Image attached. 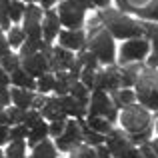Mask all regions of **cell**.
Returning <instances> with one entry per match:
<instances>
[{
    "instance_id": "f6af8a7d",
    "label": "cell",
    "mask_w": 158,
    "mask_h": 158,
    "mask_svg": "<svg viewBox=\"0 0 158 158\" xmlns=\"http://www.w3.org/2000/svg\"><path fill=\"white\" fill-rule=\"evenodd\" d=\"M64 2H68V4H72L74 8H78V10H82L84 12L86 8L90 6V0H64Z\"/></svg>"
},
{
    "instance_id": "8fae6325",
    "label": "cell",
    "mask_w": 158,
    "mask_h": 158,
    "mask_svg": "<svg viewBox=\"0 0 158 158\" xmlns=\"http://www.w3.org/2000/svg\"><path fill=\"white\" fill-rule=\"evenodd\" d=\"M50 60V68L58 70V72H68L74 64H76V58L72 56V52L66 50V48H54Z\"/></svg>"
},
{
    "instance_id": "bcb514c9",
    "label": "cell",
    "mask_w": 158,
    "mask_h": 158,
    "mask_svg": "<svg viewBox=\"0 0 158 158\" xmlns=\"http://www.w3.org/2000/svg\"><path fill=\"white\" fill-rule=\"evenodd\" d=\"M96 158H112V152L108 150V146L100 144V146H96Z\"/></svg>"
},
{
    "instance_id": "7dc6e473",
    "label": "cell",
    "mask_w": 158,
    "mask_h": 158,
    "mask_svg": "<svg viewBox=\"0 0 158 158\" xmlns=\"http://www.w3.org/2000/svg\"><path fill=\"white\" fill-rule=\"evenodd\" d=\"M8 140H10V128L8 126H0V146L6 144Z\"/></svg>"
},
{
    "instance_id": "f1b7e54d",
    "label": "cell",
    "mask_w": 158,
    "mask_h": 158,
    "mask_svg": "<svg viewBox=\"0 0 158 158\" xmlns=\"http://www.w3.org/2000/svg\"><path fill=\"white\" fill-rule=\"evenodd\" d=\"M54 86H56V78L52 76V74H44V76L38 78V86H36V90H38L40 94H46V92H54Z\"/></svg>"
},
{
    "instance_id": "2e32d148",
    "label": "cell",
    "mask_w": 158,
    "mask_h": 158,
    "mask_svg": "<svg viewBox=\"0 0 158 158\" xmlns=\"http://www.w3.org/2000/svg\"><path fill=\"white\" fill-rule=\"evenodd\" d=\"M60 44L66 50H82V46H84V32L82 30H62Z\"/></svg>"
},
{
    "instance_id": "ffe728a7",
    "label": "cell",
    "mask_w": 158,
    "mask_h": 158,
    "mask_svg": "<svg viewBox=\"0 0 158 158\" xmlns=\"http://www.w3.org/2000/svg\"><path fill=\"white\" fill-rule=\"evenodd\" d=\"M48 134H50V124L42 122V124H38V126H36V128H32V130L28 132L26 144H28V146H32V148H34L36 144L44 142V140H46V136H48Z\"/></svg>"
},
{
    "instance_id": "4fadbf2b",
    "label": "cell",
    "mask_w": 158,
    "mask_h": 158,
    "mask_svg": "<svg viewBox=\"0 0 158 158\" xmlns=\"http://www.w3.org/2000/svg\"><path fill=\"white\" fill-rule=\"evenodd\" d=\"M118 86H120V72L116 68H106L102 72H98L94 90H118Z\"/></svg>"
},
{
    "instance_id": "277c9868",
    "label": "cell",
    "mask_w": 158,
    "mask_h": 158,
    "mask_svg": "<svg viewBox=\"0 0 158 158\" xmlns=\"http://www.w3.org/2000/svg\"><path fill=\"white\" fill-rule=\"evenodd\" d=\"M88 116H102L108 122H114L116 120V116H118L116 106L106 96L104 90H94L92 92V98H90V104H88Z\"/></svg>"
},
{
    "instance_id": "7402d4cb",
    "label": "cell",
    "mask_w": 158,
    "mask_h": 158,
    "mask_svg": "<svg viewBox=\"0 0 158 158\" xmlns=\"http://www.w3.org/2000/svg\"><path fill=\"white\" fill-rule=\"evenodd\" d=\"M86 124H88L94 132H98V134H102V136L112 132L110 122H108L106 118H102V116H88V118H86Z\"/></svg>"
},
{
    "instance_id": "681fc988",
    "label": "cell",
    "mask_w": 158,
    "mask_h": 158,
    "mask_svg": "<svg viewBox=\"0 0 158 158\" xmlns=\"http://www.w3.org/2000/svg\"><path fill=\"white\" fill-rule=\"evenodd\" d=\"M8 82H10V76H8V72L0 66V86H6Z\"/></svg>"
},
{
    "instance_id": "83f0119b",
    "label": "cell",
    "mask_w": 158,
    "mask_h": 158,
    "mask_svg": "<svg viewBox=\"0 0 158 158\" xmlns=\"http://www.w3.org/2000/svg\"><path fill=\"white\" fill-rule=\"evenodd\" d=\"M6 158H26V140H18V142L8 144Z\"/></svg>"
},
{
    "instance_id": "d6986e66",
    "label": "cell",
    "mask_w": 158,
    "mask_h": 158,
    "mask_svg": "<svg viewBox=\"0 0 158 158\" xmlns=\"http://www.w3.org/2000/svg\"><path fill=\"white\" fill-rule=\"evenodd\" d=\"M10 80H12V84H14L16 88H24V90H34L36 86H38V82H36L30 74L24 72L22 68H18L16 72H12L10 74Z\"/></svg>"
},
{
    "instance_id": "74e56055",
    "label": "cell",
    "mask_w": 158,
    "mask_h": 158,
    "mask_svg": "<svg viewBox=\"0 0 158 158\" xmlns=\"http://www.w3.org/2000/svg\"><path fill=\"white\" fill-rule=\"evenodd\" d=\"M8 8H10V0H0V26L2 28H8V24H10Z\"/></svg>"
},
{
    "instance_id": "f35d334b",
    "label": "cell",
    "mask_w": 158,
    "mask_h": 158,
    "mask_svg": "<svg viewBox=\"0 0 158 158\" xmlns=\"http://www.w3.org/2000/svg\"><path fill=\"white\" fill-rule=\"evenodd\" d=\"M66 130V120H58V122H50V136L60 138Z\"/></svg>"
},
{
    "instance_id": "ba28073f",
    "label": "cell",
    "mask_w": 158,
    "mask_h": 158,
    "mask_svg": "<svg viewBox=\"0 0 158 158\" xmlns=\"http://www.w3.org/2000/svg\"><path fill=\"white\" fill-rule=\"evenodd\" d=\"M146 54H148V42L146 40H140V38L128 40V42L122 46V50H120V64L142 60Z\"/></svg>"
},
{
    "instance_id": "11a10c76",
    "label": "cell",
    "mask_w": 158,
    "mask_h": 158,
    "mask_svg": "<svg viewBox=\"0 0 158 158\" xmlns=\"http://www.w3.org/2000/svg\"><path fill=\"white\" fill-rule=\"evenodd\" d=\"M124 2L132 4V6H136V4H146V2H152V0H124Z\"/></svg>"
},
{
    "instance_id": "d4e9b609",
    "label": "cell",
    "mask_w": 158,
    "mask_h": 158,
    "mask_svg": "<svg viewBox=\"0 0 158 158\" xmlns=\"http://www.w3.org/2000/svg\"><path fill=\"white\" fill-rule=\"evenodd\" d=\"M0 66H2L8 74H12V72H16L18 68H22V58L16 56V54H6V56L0 60Z\"/></svg>"
},
{
    "instance_id": "816d5d0a",
    "label": "cell",
    "mask_w": 158,
    "mask_h": 158,
    "mask_svg": "<svg viewBox=\"0 0 158 158\" xmlns=\"http://www.w3.org/2000/svg\"><path fill=\"white\" fill-rule=\"evenodd\" d=\"M148 66H150V68H156L158 66V52H154L150 56V60H148Z\"/></svg>"
},
{
    "instance_id": "b9f144b4",
    "label": "cell",
    "mask_w": 158,
    "mask_h": 158,
    "mask_svg": "<svg viewBox=\"0 0 158 158\" xmlns=\"http://www.w3.org/2000/svg\"><path fill=\"white\" fill-rule=\"evenodd\" d=\"M140 158H158L154 148L150 146V142H144L142 146H140Z\"/></svg>"
},
{
    "instance_id": "8d00e7d4",
    "label": "cell",
    "mask_w": 158,
    "mask_h": 158,
    "mask_svg": "<svg viewBox=\"0 0 158 158\" xmlns=\"http://www.w3.org/2000/svg\"><path fill=\"white\" fill-rule=\"evenodd\" d=\"M78 60L82 62V66H84V68H96V66H98V58H96V54H92L90 50L82 52L80 56H78Z\"/></svg>"
},
{
    "instance_id": "60d3db41",
    "label": "cell",
    "mask_w": 158,
    "mask_h": 158,
    "mask_svg": "<svg viewBox=\"0 0 158 158\" xmlns=\"http://www.w3.org/2000/svg\"><path fill=\"white\" fill-rule=\"evenodd\" d=\"M140 104H144L146 108H152V110H158V90H156V92H152V94H148Z\"/></svg>"
},
{
    "instance_id": "c3c4849f",
    "label": "cell",
    "mask_w": 158,
    "mask_h": 158,
    "mask_svg": "<svg viewBox=\"0 0 158 158\" xmlns=\"http://www.w3.org/2000/svg\"><path fill=\"white\" fill-rule=\"evenodd\" d=\"M120 158H140V150H136L134 146H130V148H128V150L124 152V154L120 156Z\"/></svg>"
},
{
    "instance_id": "603a6c76",
    "label": "cell",
    "mask_w": 158,
    "mask_h": 158,
    "mask_svg": "<svg viewBox=\"0 0 158 158\" xmlns=\"http://www.w3.org/2000/svg\"><path fill=\"white\" fill-rule=\"evenodd\" d=\"M134 92H130L128 88H124V90H114V94H112V102H114V106L116 108H126V106H130L132 102H134Z\"/></svg>"
},
{
    "instance_id": "9f6ffc18",
    "label": "cell",
    "mask_w": 158,
    "mask_h": 158,
    "mask_svg": "<svg viewBox=\"0 0 158 158\" xmlns=\"http://www.w3.org/2000/svg\"><path fill=\"white\" fill-rule=\"evenodd\" d=\"M150 146L154 148V152L158 154V138H156V140H152V142H150Z\"/></svg>"
},
{
    "instance_id": "f5cc1de1",
    "label": "cell",
    "mask_w": 158,
    "mask_h": 158,
    "mask_svg": "<svg viewBox=\"0 0 158 158\" xmlns=\"http://www.w3.org/2000/svg\"><path fill=\"white\" fill-rule=\"evenodd\" d=\"M90 4H96V6H108L110 0H90Z\"/></svg>"
},
{
    "instance_id": "7a4b0ae2",
    "label": "cell",
    "mask_w": 158,
    "mask_h": 158,
    "mask_svg": "<svg viewBox=\"0 0 158 158\" xmlns=\"http://www.w3.org/2000/svg\"><path fill=\"white\" fill-rule=\"evenodd\" d=\"M120 122L122 126L130 132L132 136H142V134H150V114L146 108L142 106H126L120 114Z\"/></svg>"
},
{
    "instance_id": "6da1fadb",
    "label": "cell",
    "mask_w": 158,
    "mask_h": 158,
    "mask_svg": "<svg viewBox=\"0 0 158 158\" xmlns=\"http://www.w3.org/2000/svg\"><path fill=\"white\" fill-rule=\"evenodd\" d=\"M100 18L106 22L108 30L112 32V36H116V38H132L134 40L136 36H140L144 32V24H138L134 22L132 18H128V16H124L122 12L118 10H104L100 12Z\"/></svg>"
},
{
    "instance_id": "d590c367",
    "label": "cell",
    "mask_w": 158,
    "mask_h": 158,
    "mask_svg": "<svg viewBox=\"0 0 158 158\" xmlns=\"http://www.w3.org/2000/svg\"><path fill=\"white\" fill-rule=\"evenodd\" d=\"M44 122V118H42V114H40L38 110H28V114H26V120H24V124H26L28 128H36L38 124H42Z\"/></svg>"
},
{
    "instance_id": "3957f363",
    "label": "cell",
    "mask_w": 158,
    "mask_h": 158,
    "mask_svg": "<svg viewBox=\"0 0 158 158\" xmlns=\"http://www.w3.org/2000/svg\"><path fill=\"white\" fill-rule=\"evenodd\" d=\"M90 52L96 54V58L104 64H112L114 62V42L112 36L106 28H100L96 36H92L90 40Z\"/></svg>"
},
{
    "instance_id": "7bdbcfd3",
    "label": "cell",
    "mask_w": 158,
    "mask_h": 158,
    "mask_svg": "<svg viewBox=\"0 0 158 158\" xmlns=\"http://www.w3.org/2000/svg\"><path fill=\"white\" fill-rule=\"evenodd\" d=\"M6 54H10V44H8V38H4V34L0 32V58H4Z\"/></svg>"
},
{
    "instance_id": "4dcf8cb0",
    "label": "cell",
    "mask_w": 158,
    "mask_h": 158,
    "mask_svg": "<svg viewBox=\"0 0 158 158\" xmlns=\"http://www.w3.org/2000/svg\"><path fill=\"white\" fill-rule=\"evenodd\" d=\"M8 122L10 124H24V120H26V114H28V110H22V108H8Z\"/></svg>"
},
{
    "instance_id": "6f0895ef",
    "label": "cell",
    "mask_w": 158,
    "mask_h": 158,
    "mask_svg": "<svg viewBox=\"0 0 158 158\" xmlns=\"http://www.w3.org/2000/svg\"><path fill=\"white\" fill-rule=\"evenodd\" d=\"M156 132H158V116H156Z\"/></svg>"
},
{
    "instance_id": "4316f807",
    "label": "cell",
    "mask_w": 158,
    "mask_h": 158,
    "mask_svg": "<svg viewBox=\"0 0 158 158\" xmlns=\"http://www.w3.org/2000/svg\"><path fill=\"white\" fill-rule=\"evenodd\" d=\"M138 68L136 66H130V68H124L122 72H120V86H124V88H128V86L136 84V80H138Z\"/></svg>"
},
{
    "instance_id": "9a60e30c",
    "label": "cell",
    "mask_w": 158,
    "mask_h": 158,
    "mask_svg": "<svg viewBox=\"0 0 158 158\" xmlns=\"http://www.w3.org/2000/svg\"><path fill=\"white\" fill-rule=\"evenodd\" d=\"M42 34L46 42H52L58 34H60V18H58L56 12L48 10L44 14V22H42Z\"/></svg>"
},
{
    "instance_id": "ee69618b",
    "label": "cell",
    "mask_w": 158,
    "mask_h": 158,
    "mask_svg": "<svg viewBox=\"0 0 158 158\" xmlns=\"http://www.w3.org/2000/svg\"><path fill=\"white\" fill-rule=\"evenodd\" d=\"M12 96H10V90H6V86H0V106H6L10 104Z\"/></svg>"
},
{
    "instance_id": "30bf717a",
    "label": "cell",
    "mask_w": 158,
    "mask_h": 158,
    "mask_svg": "<svg viewBox=\"0 0 158 158\" xmlns=\"http://www.w3.org/2000/svg\"><path fill=\"white\" fill-rule=\"evenodd\" d=\"M48 68H50V60H48V56L42 54V52H36L28 58H22V70L26 74H30L32 78L44 76Z\"/></svg>"
},
{
    "instance_id": "cb8c5ba5",
    "label": "cell",
    "mask_w": 158,
    "mask_h": 158,
    "mask_svg": "<svg viewBox=\"0 0 158 158\" xmlns=\"http://www.w3.org/2000/svg\"><path fill=\"white\" fill-rule=\"evenodd\" d=\"M128 10H132L136 16H140V18H146V20H156L158 22V0H152L148 6H142V8H128Z\"/></svg>"
},
{
    "instance_id": "db71d44e",
    "label": "cell",
    "mask_w": 158,
    "mask_h": 158,
    "mask_svg": "<svg viewBox=\"0 0 158 158\" xmlns=\"http://www.w3.org/2000/svg\"><path fill=\"white\" fill-rule=\"evenodd\" d=\"M54 2H58V0H40V6L42 8H50Z\"/></svg>"
},
{
    "instance_id": "5b68a950",
    "label": "cell",
    "mask_w": 158,
    "mask_h": 158,
    "mask_svg": "<svg viewBox=\"0 0 158 158\" xmlns=\"http://www.w3.org/2000/svg\"><path fill=\"white\" fill-rule=\"evenodd\" d=\"M84 140V134H82V126L76 120H70L66 122V130L60 138H56V148L62 152H72L76 146H80V142Z\"/></svg>"
},
{
    "instance_id": "836d02e7",
    "label": "cell",
    "mask_w": 158,
    "mask_h": 158,
    "mask_svg": "<svg viewBox=\"0 0 158 158\" xmlns=\"http://www.w3.org/2000/svg\"><path fill=\"white\" fill-rule=\"evenodd\" d=\"M24 42H26L24 30H20V28H10V32H8V44H10V46H22Z\"/></svg>"
},
{
    "instance_id": "8992f818",
    "label": "cell",
    "mask_w": 158,
    "mask_h": 158,
    "mask_svg": "<svg viewBox=\"0 0 158 158\" xmlns=\"http://www.w3.org/2000/svg\"><path fill=\"white\" fill-rule=\"evenodd\" d=\"M42 12H40L38 6L30 4L24 12V34L26 38H32V40H40L42 36Z\"/></svg>"
},
{
    "instance_id": "44dd1931",
    "label": "cell",
    "mask_w": 158,
    "mask_h": 158,
    "mask_svg": "<svg viewBox=\"0 0 158 158\" xmlns=\"http://www.w3.org/2000/svg\"><path fill=\"white\" fill-rule=\"evenodd\" d=\"M30 158H56V146H54L50 140H44V142L36 144L32 148Z\"/></svg>"
},
{
    "instance_id": "680465c9",
    "label": "cell",
    "mask_w": 158,
    "mask_h": 158,
    "mask_svg": "<svg viewBox=\"0 0 158 158\" xmlns=\"http://www.w3.org/2000/svg\"><path fill=\"white\" fill-rule=\"evenodd\" d=\"M0 158H4V154H2V152H0Z\"/></svg>"
},
{
    "instance_id": "52a82bcc",
    "label": "cell",
    "mask_w": 158,
    "mask_h": 158,
    "mask_svg": "<svg viewBox=\"0 0 158 158\" xmlns=\"http://www.w3.org/2000/svg\"><path fill=\"white\" fill-rule=\"evenodd\" d=\"M56 14H58V18H60V24H64L70 30H78V28L82 26V22H84V12L74 8L72 4H68V2H62L60 6H58Z\"/></svg>"
},
{
    "instance_id": "9c48e42d",
    "label": "cell",
    "mask_w": 158,
    "mask_h": 158,
    "mask_svg": "<svg viewBox=\"0 0 158 158\" xmlns=\"http://www.w3.org/2000/svg\"><path fill=\"white\" fill-rule=\"evenodd\" d=\"M156 90H158V74L152 68L140 70L138 80H136V96H138V100L142 102L148 94L156 92Z\"/></svg>"
},
{
    "instance_id": "1f68e13d",
    "label": "cell",
    "mask_w": 158,
    "mask_h": 158,
    "mask_svg": "<svg viewBox=\"0 0 158 158\" xmlns=\"http://www.w3.org/2000/svg\"><path fill=\"white\" fill-rule=\"evenodd\" d=\"M24 12H26V8L22 6V2H18V0H10L8 16H10V20H12V22H18V20L24 16Z\"/></svg>"
},
{
    "instance_id": "ab89813d",
    "label": "cell",
    "mask_w": 158,
    "mask_h": 158,
    "mask_svg": "<svg viewBox=\"0 0 158 158\" xmlns=\"http://www.w3.org/2000/svg\"><path fill=\"white\" fill-rule=\"evenodd\" d=\"M144 32L154 42V52H158V24H144Z\"/></svg>"
},
{
    "instance_id": "484cf974",
    "label": "cell",
    "mask_w": 158,
    "mask_h": 158,
    "mask_svg": "<svg viewBox=\"0 0 158 158\" xmlns=\"http://www.w3.org/2000/svg\"><path fill=\"white\" fill-rule=\"evenodd\" d=\"M70 96L76 98L82 106L90 104V102H88V88H86L82 82H74V84H72V88H70Z\"/></svg>"
},
{
    "instance_id": "e575fe53",
    "label": "cell",
    "mask_w": 158,
    "mask_h": 158,
    "mask_svg": "<svg viewBox=\"0 0 158 158\" xmlns=\"http://www.w3.org/2000/svg\"><path fill=\"white\" fill-rule=\"evenodd\" d=\"M70 158H96V150H92L86 144H80L70 152Z\"/></svg>"
},
{
    "instance_id": "ac0fdd59",
    "label": "cell",
    "mask_w": 158,
    "mask_h": 158,
    "mask_svg": "<svg viewBox=\"0 0 158 158\" xmlns=\"http://www.w3.org/2000/svg\"><path fill=\"white\" fill-rule=\"evenodd\" d=\"M58 100H60V106H62V110L66 112V116H76V120H82V116H84V112H86V106H82L80 102H78L76 98H72L70 94L68 96H60Z\"/></svg>"
},
{
    "instance_id": "91938a15",
    "label": "cell",
    "mask_w": 158,
    "mask_h": 158,
    "mask_svg": "<svg viewBox=\"0 0 158 158\" xmlns=\"http://www.w3.org/2000/svg\"><path fill=\"white\" fill-rule=\"evenodd\" d=\"M26 2H30V0H26Z\"/></svg>"
},
{
    "instance_id": "d6a6232c",
    "label": "cell",
    "mask_w": 158,
    "mask_h": 158,
    "mask_svg": "<svg viewBox=\"0 0 158 158\" xmlns=\"http://www.w3.org/2000/svg\"><path fill=\"white\" fill-rule=\"evenodd\" d=\"M28 132H30V128H28L26 124H16V126L10 128V140H12V142L26 140L28 138Z\"/></svg>"
},
{
    "instance_id": "e0dca14e",
    "label": "cell",
    "mask_w": 158,
    "mask_h": 158,
    "mask_svg": "<svg viewBox=\"0 0 158 158\" xmlns=\"http://www.w3.org/2000/svg\"><path fill=\"white\" fill-rule=\"evenodd\" d=\"M10 96H12V104L16 108H22V110H28V108L34 106V94L30 90H24V88H12L10 90Z\"/></svg>"
},
{
    "instance_id": "7c38bea8",
    "label": "cell",
    "mask_w": 158,
    "mask_h": 158,
    "mask_svg": "<svg viewBox=\"0 0 158 158\" xmlns=\"http://www.w3.org/2000/svg\"><path fill=\"white\" fill-rule=\"evenodd\" d=\"M106 146H108V150L112 152V156L120 158V156L124 154V152L128 150V148L132 146V140H130V138H126V136H124V132H120V130H112L110 134L106 136Z\"/></svg>"
},
{
    "instance_id": "5bb4252c",
    "label": "cell",
    "mask_w": 158,
    "mask_h": 158,
    "mask_svg": "<svg viewBox=\"0 0 158 158\" xmlns=\"http://www.w3.org/2000/svg\"><path fill=\"white\" fill-rule=\"evenodd\" d=\"M40 114L42 118H48L50 122H58V120H64L66 118V112L62 110L60 100L58 98H50V100H44V104L40 106Z\"/></svg>"
},
{
    "instance_id": "f907efd6",
    "label": "cell",
    "mask_w": 158,
    "mask_h": 158,
    "mask_svg": "<svg viewBox=\"0 0 158 158\" xmlns=\"http://www.w3.org/2000/svg\"><path fill=\"white\" fill-rule=\"evenodd\" d=\"M8 124H10V122H8V114L0 108V126H8Z\"/></svg>"
},
{
    "instance_id": "f546056e",
    "label": "cell",
    "mask_w": 158,
    "mask_h": 158,
    "mask_svg": "<svg viewBox=\"0 0 158 158\" xmlns=\"http://www.w3.org/2000/svg\"><path fill=\"white\" fill-rule=\"evenodd\" d=\"M40 42H42V40L26 38V42L20 46V58H28V56H32V54L40 52Z\"/></svg>"
}]
</instances>
